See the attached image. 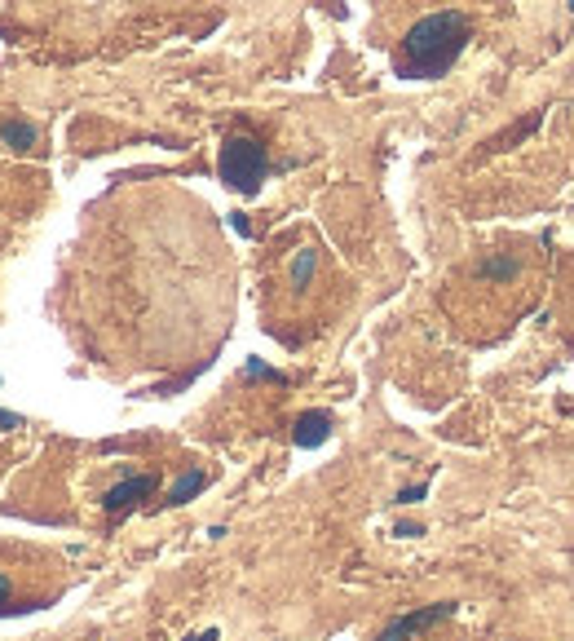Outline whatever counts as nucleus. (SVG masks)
Wrapping results in <instances>:
<instances>
[{
    "mask_svg": "<svg viewBox=\"0 0 574 641\" xmlns=\"http://www.w3.org/2000/svg\"><path fill=\"white\" fill-rule=\"evenodd\" d=\"M243 372H247V377H252V381H256V377H261V381H283V377H279V372H274V368H265V363H256V359H252V363H247V368H243Z\"/></svg>",
    "mask_w": 574,
    "mask_h": 641,
    "instance_id": "obj_9",
    "label": "nucleus"
},
{
    "mask_svg": "<svg viewBox=\"0 0 574 641\" xmlns=\"http://www.w3.org/2000/svg\"><path fill=\"white\" fill-rule=\"evenodd\" d=\"M0 425H4V429H18V425H22V416H13V411H0Z\"/></svg>",
    "mask_w": 574,
    "mask_h": 641,
    "instance_id": "obj_11",
    "label": "nucleus"
},
{
    "mask_svg": "<svg viewBox=\"0 0 574 641\" xmlns=\"http://www.w3.org/2000/svg\"><path fill=\"white\" fill-rule=\"evenodd\" d=\"M0 142L13 146V150H31L40 142V128L31 125V120H4L0 125Z\"/></svg>",
    "mask_w": 574,
    "mask_h": 641,
    "instance_id": "obj_6",
    "label": "nucleus"
},
{
    "mask_svg": "<svg viewBox=\"0 0 574 641\" xmlns=\"http://www.w3.org/2000/svg\"><path fill=\"white\" fill-rule=\"evenodd\" d=\"M217 168H222V182H226L230 191H238V195H256L261 182H265V146H261L256 137L234 133V137H226V146H222Z\"/></svg>",
    "mask_w": 574,
    "mask_h": 641,
    "instance_id": "obj_2",
    "label": "nucleus"
},
{
    "mask_svg": "<svg viewBox=\"0 0 574 641\" xmlns=\"http://www.w3.org/2000/svg\"><path fill=\"white\" fill-rule=\"evenodd\" d=\"M155 487H159V478H155V474H133V478H124L119 487H111V491L102 496V509H107V513H128L137 500L155 496Z\"/></svg>",
    "mask_w": 574,
    "mask_h": 641,
    "instance_id": "obj_4",
    "label": "nucleus"
},
{
    "mask_svg": "<svg viewBox=\"0 0 574 641\" xmlns=\"http://www.w3.org/2000/svg\"><path fill=\"white\" fill-rule=\"evenodd\" d=\"M327 434H332V416H327V411H305V416H296V429H292L296 447H323Z\"/></svg>",
    "mask_w": 574,
    "mask_h": 641,
    "instance_id": "obj_5",
    "label": "nucleus"
},
{
    "mask_svg": "<svg viewBox=\"0 0 574 641\" xmlns=\"http://www.w3.org/2000/svg\"><path fill=\"white\" fill-rule=\"evenodd\" d=\"M186 641H217V629H204V633H195V637H186Z\"/></svg>",
    "mask_w": 574,
    "mask_h": 641,
    "instance_id": "obj_13",
    "label": "nucleus"
},
{
    "mask_svg": "<svg viewBox=\"0 0 574 641\" xmlns=\"http://www.w3.org/2000/svg\"><path fill=\"white\" fill-rule=\"evenodd\" d=\"M570 9H574V0H570Z\"/></svg>",
    "mask_w": 574,
    "mask_h": 641,
    "instance_id": "obj_14",
    "label": "nucleus"
},
{
    "mask_svg": "<svg viewBox=\"0 0 574 641\" xmlns=\"http://www.w3.org/2000/svg\"><path fill=\"white\" fill-rule=\"evenodd\" d=\"M9 588H13V584H9V575L0 571V611H4V602H9Z\"/></svg>",
    "mask_w": 574,
    "mask_h": 641,
    "instance_id": "obj_12",
    "label": "nucleus"
},
{
    "mask_svg": "<svg viewBox=\"0 0 574 641\" xmlns=\"http://www.w3.org/2000/svg\"><path fill=\"white\" fill-rule=\"evenodd\" d=\"M456 615V602H438V606H424V611H411V615H402V620H393L384 633L376 641H411L416 633H424V629H433V624H442V620H451Z\"/></svg>",
    "mask_w": 574,
    "mask_h": 641,
    "instance_id": "obj_3",
    "label": "nucleus"
},
{
    "mask_svg": "<svg viewBox=\"0 0 574 641\" xmlns=\"http://www.w3.org/2000/svg\"><path fill=\"white\" fill-rule=\"evenodd\" d=\"M204 487H208V478H204L199 469H190V474H182V478L173 483V491H168V500H164V505H173V509H177V505H186L190 496H199Z\"/></svg>",
    "mask_w": 574,
    "mask_h": 641,
    "instance_id": "obj_7",
    "label": "nucleus"
},
{
    "mask_svg": "<svg viewBox=\"0 0 574 641\" xmlns=\"http://www.w3.org/2000/svg\"><path fill=\"white\" fill-rule=\"evenodd\" d=\"M473 27L459 9H442V13H429L420 18L407 36H402V53H398V71L402 76H416V80H433V76H447L456 67V58L464 53Z\"/></svg>",
    "mask_w": 574,
    "mask_h": 641,
    "instance_id": "obj_1",
    "label": "nucleus"
},
{
    "mask_svg": "<svg viewBox=\"0 0 574 641\" xmlns=\"http://www.w3.org/2000/svg\"><path fill=\"white\" fill-rule=\"evenodd\" d=\"M314 270H319V253L314 248H301V253L292 256V288L301 292V288H310V279H314Z\"/></svg>",
    "mask_w": 574,
    "mask_h": 641,
    "instance_id": "obj_8",
    "label": "nucleus"
},
{
    "mask_svg": "<svg viewBox=\"0 0 574 641\" xmlns=\"http://www.w3.org/2000/svg\"><path fill=\"white\" fill-rule=\"evenodd\" d=\"M424 491H429V483H416V487L398 491V505H416V500H424Z\"/></svg>",
    "mask_w": 574,
    "mask_h": 641,
    "instance_id": "obj_10",
    "label": "nucleus"
}]
</instances>
